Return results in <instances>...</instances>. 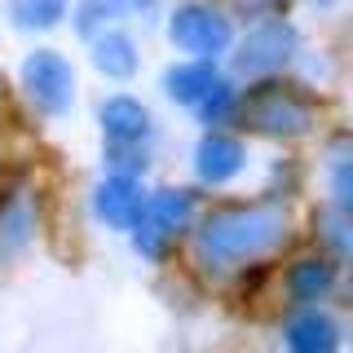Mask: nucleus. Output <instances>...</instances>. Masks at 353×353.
Masks as SVG:
<instances>
[{
    "label": "nucleus",
    "instance_id": "nucleus-20",
    "mask_svg": "<svg viewBox=\"0 0 353 353\" xmlns=\"http://www.w3.org/2000/svg\"><path fill=\"white\" fill-rule=\"evenodd\" d=\"M331 185H336L340 208H353V163H336V176H331Z\"/></svg>",
    "mask_w": 353,
    "mask_h": 353
},
{
    "label": "nucleus",
    "instance_id": "nucleus-12",
    "mask_svg": "<svg viewBox=\"0 0 353 353\" xmlns=\"http://www.w3.org/2000/svg\"><path fill=\"white\" fill-rule=\"evenodd\" d=\"M97 119H102L106 137H128V141L146 137V128H150V115L137 97H106L102 110H97Z\"/></svg>",
    "mask_w": 353,
    "mask_h": 353
},
{
    "label": "nucleus",
    "instance_id": "nucleus-21",
    "mask_svg": "<svg viewBox=\"0 0 353 353\" xmlns=\"http://www.w3.org/2000/svg\"><path fill=\"white\" fill-rule=\"evenodd\" d=\"M0 97H5V88H0Z\"/></svg>",
    "mask_w": 353,
    "mask_h": 353
},
{
    "label": "nucleus",
    "instance_id": "nucleus-18",
    "mask_svg": "<svg viewBox=\"0 0 353 353\" xmlns=\"http://www.w3.org/2000/svg\"><path fill=\"white\" fill-rule=\"evenodd\" d=\"M234 106H239L234 88H230L225 80H216L212 88H208V97H203V102H199L194 110H199V119H203V124H221V119L234 115Z\"/></svg>",
    "mask_w": 353,
    "mask_h": 353
},
{
    "label": "nucleus",
    "instance_id": "nucleus-13",
    "mask_svg": "<svg viewBox=\"0 0 353 353\" xmlns=\"http://www.w3.org/2000/svg\"><path fill=\"white\" fill-rule=\"evenodd\" d=\"M318 243L340 261H353V208H323L314 216Z\"/></svg>",
    "mask_w": 353,
    "mask_h": 353
},
{
    "label": "nucleus",
    "instance_id": "nucleus-17",
    "mask_svg": "<svg viewBox=\"0 0 353 353\" xmlns=\"http://www.w3.org/2000/svg\"><path fill=\"white\" fill-rule=\"evenodd\" d=\"M146 137H110V146H106V159H110V168L115 172H124V176H137L141 168H146V146H141Z\"/></svg>",
    "mask_w": 353,
    "mask_h": 353
},
{
    "label": "nucleus",
    "instance_id": "nucleus-6",
    "mask_svg": "<svg viewBox=\"0 0 353 353\" xmlns=\"http://www.w3.org/2000/svg\"><path fill=\"white\" fill-rule=\"evenodd\" d=\"M296 53V31L287 22H261L234 53V71L239 75H270L283 62H292Z\"/></svg>",
    "mask_w": 353,
    "mask_h": 353
},
{
    "label": "nucleus",
    "instance_id": "nucleus-1",
    "mask_svg": "<svg viewBox=\"0 0 353 353\" xmlns=\"http://www.w3.org/2000/svg\"><path fill=\"white\" fill-rule=\"evenodd\" d=\"M292 234V216L279 203H234L221 208L199 225L194 234V256L203 270L230 274V270H248L287 243Z\"/></svg>",
    "mask_w": 353,
    "mask_h": 353
},
{
    "label": "nucleus",
    "instance_id": "nucleus-3",
    "mask_svg": "<svg viewBox=\"0 0 353 353\" xmlns=\"http://www.w3.org/2000/svg\"><path fill=\"white\" fill-rule=\"evenodd\" d=\"M190 216H194V199L185 190H159L141 199V212L132 221V239L146 256H163V248L185 234Z\"/></svg>",
    "mask_w": 353,
    "mask_h": 353
},
{
    "label": "nucleus",
    "instance_id": "nucleus-14",
    "mask_svg": "<svg viewBox=\"0 0 353 353\" xmlns=\"http://www.w3.org/2000/svg\"><path fill=\"white\" fill-rule=\"evenodd\" d=\"M331 283H336V270L318 256H305L287 270V292H292L296 301H318V296L331 292Z\"/></svg>",
    "mask_w": 353,
    "mask_h": 353
},
{
    "label": "nucleus",
    "instance_id": "nucleus-16",
    "mask_svg": "<svg viewBox=\"0 0 353 353\" xmlns=\"http://www.w3.org/2000/svg\"><path fill=\"white\" fill-rule=\"evenodd\" d=\"M14 22L22 31H44V27H53V22H62L66 14V0H14Z\"/></svg>",
    "mask_w": 353,
    "mask_h": 353
},
{
    "label": "nucleus",
    "instance_id": "nucleus-4",
    "mask_svg": "<svg viewBox=\"0 0 353 353\" xmlns=\"http://www.w3.org/2000/svg\"><path fill=\"white\" fill-rule=\"evenodd\" d=\"M22 88H27V97L44 110V115H62V110L71 106V97H75V71H71V62H66L62 53L36 49V53H27V62H22Z\"/></svg>",
    "mask_w": 353,
    "mask_h": 353
},
{
    "label": "nucleus",
    "instance_id": "nucleus-10",
    "mask_svg": "<svg viewBox=\"0 0 353 353\" xmlns=\"http://www.w3.org/2000/svg\"><path fill=\"white\" fill-rule=\"evenodd\" d=\"M340 331L327 314H301L287 323V349L292 353H336Z\"/></svg>",
    "mask_w": 353,
    "mask_h": 353
},
{
    "label": "nucleus",
    "instance_id": "nucleus-19",
    "mask_svg": "<svg viewBox=\"0 0 353 353\" xmlns=\"http://www.w3.org/2000/svg\"><path fill=\"white\" fill-rule=\"evenodd\" d=\"M115 14H119V0H84L80 14H75V27H80V36H97Z\"/></svg>",
    "mask_w": 353,
    "mask_h": 353
},
{
    "label": "nucleus",
    "instance_id": "nucleus-9",
    "mask_svg": "<svg viewBox=\"0 0 353 353\" xmlns=\"http://www.w3.org/2000/svg\"><path fill=\"white\" fill-rule=\"evenodd\" d=\"M93 40V62L102 75H115V80H124V75L137 71V44H132V36H124V31L115 27H102Z\"/></svg>",
    "mask_w": 353,
    "mask_h": 353
},
{
    "label": "nucleus",
    "instance_id": "nucleus-2",
    "mask_svg": "<svg viewBox=\"0 0 353 353\" xmlns=\"http://www.w3.org/2000/svg\"><path fill=\"white\" fill-rule=\"evenodd\" d=\"M243 119V128L248 132H261V137H305L309 128H314V106H309V97L301 88L292 84H261L256 93L243 102V110H234Z\"/></svg>",
    "mask_w": 353,
    "mask_h": 353
},
{
    "label": "nucleus",
    "instance_id": "nucleus-7",
    "mask_svg": "<svg viewBox=\"0 0 353 353\" xmlns=\"http://www.w3.org/2000/svg\"><path fill=\"white\" fill-rule=\"evenodd\" d=\"M137 212H141V185H137V176L115 172V176H106V181L97 185V216H102L106 225L132 230Z\"/></svg>",
    "mask_w": 353,
    "mask_h": 353
},
{
    "label": "nucleus",
    "instance_id": "nucleus-5",
    "mask_svg": "<svg viewBox=\"0 0 353 353\" xmlns=\"http://www.w3.org/2000/svg\"><path fill=\"white\" fill-rule=\"evenodd\" d=\"M172 40L194 58H216L230 49V22L212 5H181L172 14Z\"/></svg>",
    "mask_w": 353,
    "mask_h": 353
},
{
    "label": "nucleus",
    "instance_id": "nucleus-11",
    "mask_svg": "<svg viewBox=\"0 0 353 353\" xmlns=\"http://www.w3.org/2000/svg\"><path fill=\"white\" fill-rule=\"evenodd\" d=\"M216 80H221V75H216L212 62H181V66H168L163 88H168V97H176L181 106H199Z\"/></svg>",
    "mask_w": 353,
    "mask_h": 353
},
{
    "label": "nucleus",
    "instance_id": "nucleus-8",
    "mask_svg": "<svg viewBox=\"0 0 353 353\" xmlns=\"http://www.w3.org/2000/svg\"><path fill=\"white\" fill-rule=\"evenodd\" d=\"M243 146L234 137H225V132H208L203 141H199V154H194V168L203 181H230V176H239L243 168Z\"/></svg>",
    "mask_w": 353,
    "mask_h": 353
},
{
    "label": "nucleus",
    "instance_id": "nucleus-15",
    "mask_svg": "<svg viewBox=\"0 0 353 353\" xmlns=\"http://www.w3.org/2000/svg\"><path fill=\"white\" fill-rule=\"evenodd\" d=\"M27 234H31V212L22 199H9L0 208V265L14 261L22 248H27Z\"/></svg>",
    "mask_w": 353,
    "mask_h": 353
}]
</instances>
